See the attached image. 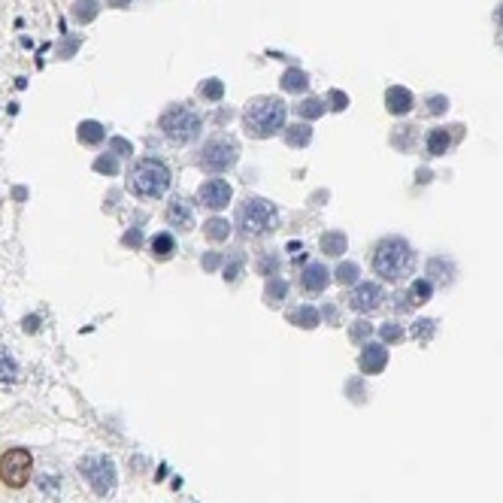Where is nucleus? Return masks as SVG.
Returning a JSON list of instances; mask_svg holds the SVG:
<instances>
[{"label":"nucleus","mask_w":503,"mask_h":503,"mask_svg":"<svg viewBox=\"0 0 503 503\" xmlns=\"http://www.w3.org/2000/svg\"><path fill=\"white\" fill-rule=\"evenodd\" d=\"M285 115H288V106L279 97H255L242 113V128H246L249 137L267 140L285 131Z\"/></svg>","instance_id":"f257e3e1"},{"label":"nucleus","mask_w":503,"mask_h":503,"mask_svg":"<svg viewBox=\"0 0 503 503\" xmlns=\"http://www.w3.org/2000/svg\"><path fill=\"white\" fill-rule=\"evenodd\" d=\"M409 267H413V249L400 237H388L373 249V270H376V276H382V279H388V282L404 279L409 273Z\"/></svg>","instance_id":"f03ea898"},{"label":"nucleus","mask_w":503,"mask_h":503,"mask_svg":"<svg viewBox=\"0 0 503 503\" xmlns=\"http://www.w3.org/2000/svg\"><path fill=\"white\" fill-rule=\"evenodd\" d=\"M128 182H131L133 195H140V197H164L167 188H170V170H167V164L158 161V158H142L131 170Z\"/></svg>","instance_id":"7ed1b4c3"},{"label":"nucleus","mask_w":503,"mask_h":503,"mask_svg":"<svg viewBox=\"0 0 503 503\" xmlns=\"http://www.w3.org/2000/svg\"><path fill=\"white\" fill-rule=\"evenodd\" d=\"M276 224V206L264 197H249L246 204H240L237 209V228L246 237H261Z\"/></svg>","instance_id":"20e7f679"},{"label":"nucleus","mask_w":503,"mask_h":503,"mask_svg":"<svg viewBox=\"0 0 503 503\" xmlns=\"http://www.w3.org/2000/svg\"><path fill=\"white\" fill-rule=\"evenodd\" d=\"M161 131L167 133V140L179 142V146L191 142L200 133V115L191 113L188 106H173V110H167L161 115Z\"/></svg>","instance_id":"39448f33"},{"label":"nucleus","mask_w":503,"mask_h":503,"mask_svg":"<svg viewBox=\"0 0 503 503\" xmlns=\"http://www.w3.org/2000/svg\"><path fill=\"white\" fill-rule=\"evenodd\" d=\"M79 470H82V476L91 482V488H94L100 497H110V494L115 491V464H113V458H106V455L82 458Z\"/></svg>","instance_id":"423d86ee"},{"label":"nucleus","mask_w":503,"mask_h":503,"mask_svg":"<svg viewBox=\"0 0 503 503\" xmlns=\"http://www.w3.org/2000/svg\"><path fill=\"white\" fill-rule=\"evenodd\" d=\"M31 470H33V458L28 449H10L0 455V479H3V485H10V488L28 485Z\"/></svg>","instance_id":"0eeeda50"},{"label":"nucleus","mask_w":503,"mask_h":503,"mask_svg":"<svg viewBox=\"0 0 503 503\" xmlns=\"http://www.w3.org/2000/svg\"><path fill=\"white\" fill-rule=\"evenodd\" d=\"M237 155H240L237 142H231V140H209L204 146V152H200V167L209 170V173H224V170H231V167L237 164Z\"/></svg>","instance_id":"6e6552de"},{"label":"nucleus","mask_w":503,"mask_h":503,"mask_svg":"<svg viewBox=\"0 0 503 503\" xmlns=\"http://www.w3.org/2000/svg\"><path fill=\"white\" fill-rule=\"evenodd\" d=\"M197 197H200V204L209 206V209H224L231 204V185L224 179H209L200 185Z\"/></svg>","instance_id":"1a4fd4ad"},{"label":"nucleus","mask_w":503,"mask_h":503,"mask_svg":"<svg viewBox=\"0 0 503 503\" xmlns=\"http://www.w3.org/2000/svg\"><path fill=\"white\" fill-rule=\"evenodd\" d=\"M379 304H382V288L373 282L358 285V288L349 295V306L355 309V313H370V309H376Z\"/></svg>","instance_id":"9d476101"},{"label":"nucleus","mask_w":503,"mask_h":503,"mask_svg":"<svg viewBox=\"0 0 503 503\" xmlns=\"http://www.w3.org/2000/svg\"><path fill=\"white\" fill-rule=\"evenodd\" d=\"M328 282H331V270L324 264H309L306 270L300 273V285H304L306 291H313V295L328 288Z\"/></svg>","instance_id":"9b49d317"},{"label":"nucleus","mask_w":503,"mask_h":503,"mask_svg":"<svg viewBox=\"0 0 503 503\" xmlns=\"http://www.w3.org/2000/svg\"><path fill=\"white\" fill-rule=\"evenodd\" d=\"M167 224H170V228H179V231H191V224H195V215H191L188 200L176 197L173 204L167 206Z\"/></svg>","instance_id":"f8f14e48"},{"label":"nucleus","mask_w":503,"mask_h":503,"mask_svg":"<svg viewBox=\"0 0 503 503\" xmlns=\"http://www.w3.org/2000/svg\"><path fill=\"white\" fill-rule=\"evenodd\" d=\"M385 364H388V352L379 343H367L361 352V370L364 373H382Z\"/></svg>","instance_id":"ddd939ff"},{"label":"nucleus","mask_w":503,"mask_h":503,"mask_svg":"<svg viewBox=\"0 0 503 503\" xmlns=\"http://www.w3.org/2000/svg\"><path fill=\"white\" fill-rule=\"evenodd\" d=\"M385 106H388L391 115H406L409 110H413V94H409L406 88H400V85H391L388 91H385Z\"/></svg>","instance_id":"4468645a"},{"label":"nucleus","mask_w":503,"mask_h":503,"mask_svg":"<svg viewBox=\"0 0 503 503\" xmlns=\"http://www.w3.org/2000/svg\"><path fill=\"white\" fill-rule=\"evenodd\" d=\"M449 146H452V133L446 128H434L431 133H427V155L440 158V155H446Z\"/></svg>","instance_id":"2eb2a0df"},{"label":"nucleus","mask_w":503,"mask_h":503,"mask_svg":"<svg viewBox=\"0 0 503 503\" xmlns=\"http://www.w3.org/2000/svg\"><path fill=\"white\" fill-rule=\"evenodd\" d=\"M306 85H309V76L304 70H297V67H291V70L282 73V91L300 94V91H306Z\"/></svg>","instance_id":"dca6fc26"},{"label":"nucleus","mask_w":503,"mask_h":503,"mask_svg":"<svg viewBox=\"0 0 503 503\" xmlns=\"http://www.w3.org/2000/svg\"><path fill=\"white\" fill-rule=\"evenodd\" d=\"M106 131L100 122H82L79 124V142H85V146H97V142H104Z\"/></svg>","instance_id":"f3484780"},{"label":"nucleus","mask_w":503,"mask_h":503,"mask_svg":"<svg viewBox=\"0 0 503 503\" xmlns=\"http://www.w3.org/2000/svg\"><path fill=\"white\" fill-rule=\"evenodd\" d=\"M149 249H152V258H161V261H167V258L173 255L176 242H173L170 233H155L152 242H149Z\"/></svg>","instance_id":"a211bd4d"},{"label":"nucleus","mask_w":503,"mask_h":503,"mask_svg":"<svg viewBox=\"0 0 503 503\" xmlns=\"http://www.w3.org/2000/svg\"><path fill=\"white\" fill-rule=\"evenodd\" d=\"M313 140V128H309V124H291V128H285V142H288V146H306V142Z\"/></svg>","instance_id":"6ab92c4d"},{"label":"nucleus","mask_w":503,"mask_h":503,"mask_svg":"<svg viewBox=\"0 0 503 503\" xmlns=\"http://www.w3.org/2000/svg\"><path fill=\"white\" fill-rule=\"evenodd\" d=\"M322 252L324 255H343V252H346V233L343 231H328L322 237Z\"/></svg>","instance_id":"aec40b11"},{"label":"nucleus","mask_w":503,"mask_h":503,"mask_svg":"<svg viewBox=\"0 0 503 503\" xmlns=\"http://www.w3.org/2000/svg\"><path fill=\"white\" fill-rule=\"evenodd\" d=\"M15 376H19V364L10 358V352H3V346H0V385L15 382Z\"/></svg>","instance_id":"412c9836"},{"label":"nucleus","mask_w":503,"mask_h":503,"mask_svg":"<svg viewBox=\"0 0 503 503\" xmlns=\"http://www.w3.org/2000/svg\"><path fill=\"white\" fill-rule=\"evenodd\" d=\"M204 231H206V237L213 240V242H222V240H228L231 224L224 222V219H209V222L204 224Z\"/></svg>","instance_id":"4be33fe9"},{"label":"nucleus","mask_w":503,"mask_h":503,"mask_svg":"<svg viewBox=\"0 0 503 503\" xmlns=\"http://www.w3.org/2000/svg\"><path fill=\"white\" fill-rule=\"evenodd\" d=\"M434 295V285L427 279H415L413 288H409V304H424V300H431Z\"/></svg>","instance_id":"5701e85b"},{"label":"nucleus","mask_w":503,"mask_h":503,"mask_svg":"<svg viewBox=\"0 0 503 503\" xmlns=\"http://www.w3.org/2000/svg\"><path fill=\"white\" fill-rule=\"evenodd\" d=\"M94 15H97V3H94V0H79V3H73V19H76V22L85 24V22L94 19Z\"/></svg>","instance_id":"b1692460"},{"label":"nucleus","mask_w":503,"mask_h":503,"mask_svg":"<svg viewBox=\"0 0 503 503\" xmlns=\"http://www.w3.org/2000/svg\"><path fill=\"white\" fill-rule=\"evenodd\" d=\"M291 322L300 324V328H315V324H318V313L313 306H300L297 313H291Z\"/></svg>","instance_id":"393cba45"},{"label":"nucleus","mask_w":503,"mask_h":503,"mask_svg":"<svg viewBox=\"0 0 503 503\" xmlns=\"http://www.w3.org/2000/svg\"><path fill=\"white\" fill-rule=\"evenodd\" d=\"M224 94V82L222 79H206L204 85H200V97L204 100H222Z\"/></svg>","instance_id":"a878e982"},{"label":"nucleus","mask_w":503,"mask_h":503,"mask_svg":"<svg viewBox=\"0 0 503 503\" xmlns=\"http://www.w3.org/2000/svg\"><path fill=\"white\" fill-rule=\"evenodd\" d=\"M297 113L304 115V119H318V115H324V104L322 100H315V97H306L304 104L297 106Z\"/></svg>","instance_id":"bb28decb"},{"label":"nucleus","mask_w":503,"mask_h":503,"mask_svg":"<svg viewBox=\"0 0 503 503\" xmlns=\"http://www.w3.org/2000/svg\"><path fill=\"white\" fill-rule=\"evenodd\" d=\"M355 279H358V264H352V261H349V264H340L337 282H340V285H352Z\"/></svg>","instance_id":"cd10ccee"},{"label":"nucleus","mask_w":503,"mask_h":503,"mask_svg":"<svg viewBox=\"0 0 503 503\" xmlns=\"http://www.w3.org/2000/svg\"><path fill=\"white\" fill-rule=\"evenodd\" d=\"M379 333H382V340H385V343H400V340H404V328H400V324H394V322L382 324Z\"/></svg>","instance_id":"c85d7f7f"},{"label":"nucleus","mask_w":503,"mask_h":503,"mask_svg":"<svg viewBox=\"0 0 503 503\" xmlns=\"http://www.w3.org/2000/svg\"><path fill=\"white\" fill-rule=\"evenodd\" d=\"M94 170H97V173L113 176V173H119V164H115V158H113V155H106V158H97V161H94Z\"/></svg>","instance_id":"c756f323"},{"label":"nucleus","mask_w":503,"mask_h":503,"mask_svg":"<svg viewBox=\"0 0 503 503\" xmlns=\"http://www.w3.org/2000/svg\"><path fill=\"white\" fill-rule=\"evenodd\" d=\"M110 155H133V149H131L128 140L113 137V140H110Z\"/></svg>","instance_id":"7c9ffc66"},{"label":"nucleus","mask_w":503,"mask_h":503,"mask_svg":"<svg viewBox=\"0 0 503 503\" xmlns=\"http://www.w3.org/2000/svg\"><path fill=\"white\" fill-rule=\"evenodd\" d=\"M328 104H331V110L340 113V110H346V106H349V97L343 94V91H331V94H328Z\"/></svg>","instance_id":"2f4dec72"},{"label":"nucleus","mask_w":503,"mask_h":503,"mask_svg":"<svg viewBox=\"0 0 503 503\" xmlns=\"http://www.w3.org/2000/svg\"><path fill=\"white\" fill-rule=\"evenodd\" d=\"M446 106H449V100L443 97V94H434L431 100H427V110H431L434 115H440V113H446Z\"/></svg>","instance_id":"473e14b6"},{"label":"nucleus","mask_w":503,"mask_h":503,"mask_svg":"<svg viewBox=\"0 0 503 503\" xmlns=\"http://www.w3.org/2000/svg\"><path fill=\"white\" fill-rule=\"evenodd\" d=\"M267 297H270L273 304H276V300H282V297H285V282H282V279H276V282L267 285Z\"/></svg>","instance_id":"72a5a7b5"},{"label":"nucleus","mask_w":503,"mask_h":503,"mask_svg":"<svg viewBox=\"0 0 503 503\" xmlns=\"http://www.w3.org/2000/svg\"><path fill=\"white\" fill-rule=\"evenodd\" d=\"M367 333H370V324H367V322H355V328L349 331V337L355 340V343H361V340L367 337Z\"/></svg>","instance_id":"f704fd0d"},{"label":"nucleus","mask_w":503,"mask_h":503,"mask_svg":"<svg viewBox=\"0 0 503 503\" xmlns=\"http://www.w3.org/2000/svg\"><path fill=\"white\" fill-rule=\"evenodd\" d=\"M276 270H279V261H276L273 255H267L264 261H261V273H264V276H273Z\"/></svg>","instance_id":"c9c22d12"},{"label":"nucleus","mask_w":503,"mask_h":503,"mask_svg":"<svg viewBox=\"0 0 503 503\" xmlns=\"http://www.w3.org/2000/svg\"><path fill=\"white\" fill-rule=\"evenodd\" d=\"M413 331H415V337L422 340V337H427V333L434 331V322H427V318H424V322H415V328H413Z\"/></svg>","instance_id":"e433bc0d"},{"label":"nucleus","mask_w":503,"mask_h":503,"mask_svg":"<svg viewBox=\"0 0 503 503\" xmlns=\"http://www.w3.org/2000/svg\"><path fill=\"white\" fill-rule=\"evenodd\" d=\"M237 273H240V258H233L231 267H224V279H237Z\"/></svg>","instance_id":"4c0bfd02"},{"label":"nucleus","mask_w":503,"mask_h":503,"mask_svg":"<svg viewBox=\"0 0 503 503\" xmlns=\"http://www.w3.org/2000/svg\"><path fill=\"white\" fill-rule=\"evenodd\" d=\"M124 242H128V246H140V231H131L128 237H124Z\"/></svg>","instance_id":"58836bf2"},{"label":"nucleus","mask_w":503,"mask_h":503,"mask_svg":"<svg viewBox=\"0 0 503 503\" xmlns=\"http://www.w3.org/2000/svg\"><path fill=\"white\" fill-rule=\"evenodd\" d=\"M106 3H110L113 10H124V6H131V0H106Z\"/></svg>","instance_id":"ea45409f"},{"label":"nucleus","mask_w":503,"mask_h":503,"mask_svg":"<svg viewBox=\"0 0 503 503\" xmlns=\"http://www.w3.org/2000/svg\"><path fill=\"white\" fill-rule=\"evenodd\" d=\"M215 264H219V258H215V255H209V258H206V261H204V267H206V270H213V267H215Z\"/></svg>","instance_id":"a19ab883"},{"label":"nucleus","mask_w":503,"mask_h":503,"mask_svg":"<svg viewBox=\"0 0 503 503\" xmlns=\"http://www.w3.org/2000/svg\"><path fill=\"white\" fill-rule=\"evenodd\" d=\"M494 15H497V24H500V28H503V3L497 6V13H494Z\"/></svg>","instance_id":"79ce46f5"}]
</instances>
